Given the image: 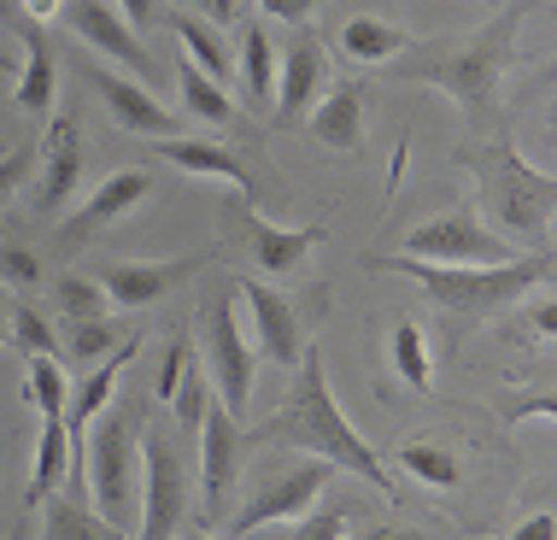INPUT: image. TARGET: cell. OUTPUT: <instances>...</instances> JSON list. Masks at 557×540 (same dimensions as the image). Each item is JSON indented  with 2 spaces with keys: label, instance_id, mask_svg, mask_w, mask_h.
Listing matches in <instances>:
<instances>
[{
  "label": "cell",
  "instance_id": "cell-1",
  "mask_svg": "<svg viewBox=\"0 0 557 540\" xmlns=\"http://www.w3.org/2000/svg\"><path fill=\"white\" fill-rule=\"evenodd\" d=\"M247 441L252 446H294V453H306V458H329L335 470H352L358 482H370L375 493L394 500V476H387V464L375 458V446L364 441V434L346 424L335 388H329V365H323L318 341L306 347V358H299L282 405L264 417L259 429H247Z\"/></svg>",
  "mask_w": 557,
  "mask_h": 540
},
{
  "label": "cell",
  "instance_id": "cell-2",
  "mask_svg": "<svg viewBox=\"0 0 557 540\" xmlns=\"http://www.w3.org/2000/svg\"><path fill=\"white\" fill-rule=\"evenodd\" d=\"M529 12H534L529 0H510V7H499L493 24H481L458 41H441V36L417 41L405 59H394L387 77L441 88V95L458 100V112L470 118V130H499V83H505L510 59H517V29Z\"/></svg>",
  "mask_w": 557,
  "mask_h": 540
},
{
  "label": "cell",
  "instance_id": "cell-3",
  "mask_svg": "<svg viewBox=\"0 0 557 540\" xmlns=\"http://www.w3.org/2000/svg\"><path fill=\"white\" fill-rule=\"evenodd\" d=\"M370 270H399L429 294V306L441 311V341L446 353H458L487 318H499L505 306H517L534 282H546L552 253H522L510 265H429V259H405V253H370Z\"/></svg>",
  "mask_w": 557,
  "mask_h": 540
},
{
  "label": "cell",
  "instance_id": "cell-4",
  "mask_svg": "<svg viewBox=\"0 0 557 540\" xmlns=\"http://www.w3.org/2000/svg\"><path fill=\"white\" fill-rule=\"evenodd\" d=\"M451 159L475 176L481 212L505 230V242L546 253V235H552V218H557V176L534 171L505 130H493L487 142H463Z\"/></svg>",
  "mask_w": 557,
  "mask_h": 540
},
{
  "label": "cell",
  "instance_id": "cell-5",
  "mask_svg": "<svg viewBox=\"0 0 557 540\" xmlns=\"http://www.w3.org/2000/svg\"><path fill=\"white\" fill-rule=\"evenodd\" d=\"M147 400L153 394H124L88 424L83 446V476L95 488V505H107V523L129 529L141 517V434H147Z\"/></svg>",
  "mask_w": 557,
  "mask_h": 540
},
{
  "label": "cell",
  "instance_id": "cell-6",
  "mask_svg": "<svg viewBox=\"0 0 557 540\" xmlns=\"http://www.w3.org/2000/svg\"><path fill=\"white\" fill-rule=\"evenodd\" d=\"M188 512H194V488H188L183 429L147 424V434H141V529H135V540H176Z\"/></svg>",
  "mask_w": 557,
  "mask_h": 540
},
{
  "label": "cell",
  "instance_id": "cell-7",
  "mask_svg": "<svg viewBox=\"0 0 557 540\" xmlns=\"http://www.w3.org/2000/svg\"><path fill=\"white\" fill-rule=\"evenodd\" d=\"M218 218H223V235L240 247V259L259 270V277H299V270L311 265V253L329 242V223L282 230V223L259 218V200H247V194H230Z\"/></svg>",
  "mask_w": 557,
  "mask_h": 540
},
{
  "label": "cell",
  "instance_id": "cell-8",
  "mask_svg": "<svg viewBox=\"0 0 557 540\" xmlns=\"http://www.w3.org/2000/svg\"><path fill=\"white\" fill-rule=\"evenodd\" d=\"M399 253H405V259H429V265H510V259H522L517 242L493 235L487 223L470 212V206L417 223V230L405 235Z\"/></svg>",
  "mask_w": 557,
  "mask_h": 540
},
{
  "label": "cell",
  "instance_id": "cell-9",
  "mask_svg": "<svg viewBox=\"0 0 557 540\" xmlns=\"http://www.w3.org/2000/svg\"><path fill=\"white\" fill-rule=\"evenodd\" d=\"M240 299H247V311H252V335H259V353L270 358L276 370H299V358H306V329L311 318L306 311H323L329 306V294H306V299H294V294H282V289H270V282H240Z\"/></svg>",
  "mask_w": 557,
  "mask_h": 540
},
{
  "label": "cell",
  "instance_id": "cell-10",
  "mask_svg": "<svg viewBox=\"0 0 557 540\" xmlns=\"http://www.w3.org/2000/svg\"><path fill=\"white\" fill-rule=\"evenodd\" d=\"M200 365H206V377H212L218 400L230 405L235 417L247 412L252 405V347H247V335H240V323H235L230 289H218L200 311Z\"/></svg>",
  "mask_w": 557,
  "mask_h": 540
},
{
  "label": "cell",
  "instance_id": "cell-11",
  "mask_svg": "<svg viewBox=\"0 0 557 540\" xmlns=\"http://www.w3.org/2000/svg\"><path fill=\"white\" fill-rule=\"evenodd\" d=\"M335 482V464L329 458H306V464H276L252 482L247 505L230 517V540L264 529V523H282V517H299L306 505H318V493Z\"/></svg>",
  "mask_w": 557,
  "mask_h": 540
},
{
  "label": "cell",
  "instance_id": "cell-12",
  "mask_svg": "<svg viewBox=\"0 0 557 540\" xmlns=\"http://www.w3.org/2000/svg\"><path fill=\"white\" fill-rule=\"evenodd\" d=\"M247 446L252 441H247V429H240V417L218 400L200 424V529L223 517L240 470H247Z\"/></svg>",
  "mask_w": 557,
  "mask_h": 540
},
{
  "label": "cell",
  "instance_id": "cell-13",
  "mask_svg": "<svg viewBox=\"0 0 557 540\" xmlns=\"http://www.w3.org/2000/svg\"><path fill=\"white\" fill-rule=\"evenodd\" d=\"M65 24H71V36H77V41H88L95 53H107L112 65H124L135 83H153V77H159L153 48L135 36V24L112 7V0H71Z\"/></svg>",
  "mask_w": 557,
  "mask_h": 540
},
{
  "label": "cell",
  "instance_id": "cell-14",
  "mask_svg": "<svg viewBox=\"0 0 557 540\" xmlns=\"http://www.w3.org/2000/svg\"><path fill=\"white\" fill-rule=\"evenodd\" d=\"M153 194V176L141 171V164H124V171H112V176H100V188L88 194V200L71 212L65 223H59V253H77L88 247L100 230H112L117 218H129L135 206Z\"/></svg>",
  "mask_w": 557,
  "mask_h": 540
},
{
  "label": "cell",
  "instance_id": "cell-15",
  "mask_svg": "<svg viewBox=\"0 0 557 540\" xmlns=\"http://www.w3.org/2000/svg\"><path fill=\"white\" fill-rule=\"evenodd\" d=\"M218 253H183V259H117L100 270V289H107L112 311H147L153 299H164L176 282H188L194 270H206Z\"/></svg>",
  "mask_w": 557,
  "mask_h": 540
},
{
  "label": "cell",
  "instance_id": "cell-16",
  "mask_svg": "<svg viewBox=\"0 0 557 540\" xmlns=\"http://www.w3.org/2000/svg\"><path fill=\"white\" fill-rule=\"evenodd\" d=\"M83 77H88V88H95L100 107L112 112L117 130L147 135V142H164V135L183 130V124H176V112L164 107V100H153V88L124 77V71H112V65H83Z\"/></svg>",
  "mask_w": 557,
  "mask_h": 540
},
{
  "label": "cell",
  "instance_id": "cell-17",
  "mask_svg": "<svg viewBox=\"0 0 557 540\" xmlns=\"http://www.w3.org/2000/svg\"><path fill=\"white\" fill-rule=\"evenodd\" d=\"M77 183H83V124L71 112H59L41 124V142H36V206L59 212L77 194Z\"/></svg>",
  "mask_w": 557,
  "mask_h": 540
},
{
  "label": "cell",
  "instance_id": "cell-18",
  "mask_svg": "<svg viewBox=\"0 0 557 540\" xmlns=\"http://www.w3.org/2000/svg\"><path fill=\"white\" fill-rule=\"evenodd\" d=\"M153 154H159L164 164H176L183 176L223 183L230 194H247V200H259V176H252L247 159H240L235 147H223V142H206V135H164V142H153Z\"/></svg>",
  "mask_w": 557,
  "mask_h": 540
},
{
  "label": "cell",
  "instance_id": "cell-19",
  "mask_svg": "<svg viewBox=\"0 0 557 540\" xmlns=\"http://www.w3.org/2000/svg\"><path fill=\"white\" fill-rule=\"evenodd\" d=\"M323 83H329V53L311 29H294L288 53H282V77H276V118L282 124H299L311 118V107L323 100Z\"/></svg>",
  "mask_w": 557,
  "mask_h": 540
},
{
  "label": "cell",
  "instance_id": "cell-20",
  "mask_svg": "<svg viewBox=\"0 0 557 540\" xmlns=\"http://www.w3.org/2000/svg\"><path fill=\"white\" fill-rule=\"evenodd\" d=\"M335 48H341L346 65L375 71V65H394V59L411 53V48H417V36H411L405 24H394V19H375V12H352V19L335 29Z\"/></svg>",
  "mask_w": 557,
  "mask_h": 540
},
{
  "label": "cell",
  "instance_id": "cell-21",
  "mask_svg": "<svg viewBox=\"0 0 557 540\" xmlns=\"http://www.w3.org/2000/svg\"><path fill=\"white\" fill-rule=\"evenodd\" d=\"M24 24V19H18ZM59 100V53L41 24H24V71L12 77V107L29 118H48Z\"/></svg>",
  "mask_w": 557,
  "mask_h": 540
},
{
  "label": "cell",
  "instance_id": "cell-22",
  "mask_svg": "<svg viewBox=\"0 0 557 540\" xmlns=\"http://www.w3.org/2000/svg\"><path fill=\"white\" fill-rule=\"evenodd\" d=\"M364 118H370L364 88H358V83H341V88H329L318 107H311L306 130L318 135L323 147H335V154H358V147H364Z\"/></svg>",
  "mask_w": 557,
  "mask_h": 540
},
{
  "label": "cell",
  "instance_id": "cell-23",
  "mask_svg": "<svg viewBox=\"0 0 557 540\" xmlns=\"http://www.w3.org/2000/svg\"><path fill=\"white\" fill-rule=\"evenodd\" d=\"M276 77H282V59L276 41H270L264 24L240 29V88H247V107H276Z\"/></svg>",
  "mask_w": 557,
  "mask_h": 540
},
{
  "label": "cell",
  "instance_id": "cell-24",
  "mask_svg": "<svg viewBox=\"0 0 557 540\" xmlns=\"http://www.w3.org/2000/svg\"><path fill=\"white\" fill-rule=\"evenodd\" d=\"M71 470V429L65 417H41V434H36V470H29V488H24V505L36 512V505L53 500L59 476Z\"/></svg>",
  "mask_w": 557,
  "mask_h": 540
},
{
  "label": "cell",
  "instance_id": "cell-25",
  "mask_svg": "<svg viewBox=\"0 0 557 540\" xmlns=\"http://www.w3.org/2000/svg\"><path fill=\"white\" fill-rule=\"evenodd\" d=\"M176 95H183V107H188V118H200L206 130H230L235 124V100H230V88H223L218 77H206L194 59H183L176 65Z\"/></svg>",
  "mask_w": 557,
  "mask_h": 540
},
{
  "label": "cell",
  "instance_id": "cell-26",
  "mask_svg": "<svg viewBox=\"0 0 557 540\" xmlns=\"http://www.w3.org/2000/svg\"><path fill=\"white\" fill-rule=\"evenodd\" d=\"M164 24H171V36L183 41V59H194V65H200L206 77H218V83H230V77H235V59H230V48H223L218 24L194 19V12H171Z\"/></svg>",
  "mask_w": 557,
  "mask_h": 540
},
{
  "label": "cell",
  "instance_id": "cell-27",
  "mask_svg": "<svg viewBox=\"0 0 557 540\" xmlns=\"http://www.w3.org/2000/svg\"><path fill=\"white\" fill-rule=\"evenodd\" d=\"M48 512V529H41V540H129L117 523H107L100 512H88L83 493H59V500L41 505Z\"/></svg>",
  "mask_w": 557,
  "mask_h": 540
},
{
  "label": "cell",
  "instance_id": "cell-28",
  "mask_svg": "<svg viewBox=\"0 0 557 540\" xmlns=\"http://www.w3.org/2000/svg\"><path fill=\"white\" fill-rule=\"evenodd\" d=\"M399 470H405V476H417V482L434 488V493H451V488L463 482L458 453H451V446H441V441H423V434L399 446Z\"/></svg>",
  "mask_w": 557,
  "mask_h": 540
},
{
  "label": "cell",
  "instance_id": "cell-29",
  "mask_svg": "<svg viewBox=\"0 0 557 540\" xmlns=\"http://www.w3.org/2000/svg\"><path fill=\"white\" fill-rule=\"evenodd\" d=\"M387 365H394V377L405 388H417V394H429V382H434V370H429V335H423V323H394V335H387Z\"/></svg>",
  "mask_w": 557,
  "mask_h": 540
},
{
  "label": "cell",
  "instance_id": "cell-30",
  "mask_svg": "<svg viewBox=\"0 0 557 540\" xmlns=\"http://www.w3.org/2000/svg\"><path fill=\"white\" fill-rule=\"evenodd\" d=\"M24 394L41 417H65L71 412V382H65V370H59V358H29Z\"/></svg>",
  "mask_w": 557,
  "mask_h": 540
},
{
  "label": "cell",
  "instance_id": "cell-31",
  "mask_svg": "<svg viewBox=\"0 0 557 540\" xmlns=\"http://www.w3.org/2000/svg\"><path fill=\"white\" fill-rule=\"evenodd\" d=\"M53 299H59V318L77 323V318H112V299L100 289V277H59L53 282Z\"/></svg>",
  "mask_w": 557,
  "mask_h": 540
},
{
  "label": "cell",
  "instance_id": "cell-32",
  "mask_svg": "<svg viewBox=\"0 0 557 540\" xmlns=\"http://www.w3.org/2000/svg\"><path fill=\"white\" fill-rule=\"evenodd\" d=\"M7 341L24 358H59V335H53V323L41 318L36 306H12L7 311Z\"/></svg>",
  "mask_w": 557,
  "mask_h": 540
},
{
  "label": "cell",
  "instance_id": "cell-33",
  "mask_svg": "<svg viewBox=\"0 0 557 540\" xmlns=\"http://www.w3.org/2000/svg\"><path fill=\"white\" fill-rule=\"evenodd\" d=\"M124 341H117V323L112 318H77L65 323V353L77 358V365H100V358H112Z\"/></svg>",
  "mask_w": 557,
  "mask_h": 540
},
{
  "label": "cell",
  "instance_id": "cell-34",
  "mask_svg": "<svg viewBox=\"0 0 557 540\" xmlns=\"http://www.w3.org/2000/svg\"><path fill=\"white\" fill-rule=\"evenodd\" d=\"M171 412H176V429H183V434L206 424V412H212V377H206V365H200V358L188 365V377H183V388H176Z\"/></svg>",
  "mask_w": 557,
  "mask_h": 540
},
{
  "label": "cell",
  "instance_id": "cell-35",
  "mask_svg": "<svg viewBox=\"0 0 557 540\" xmlns=\"http://www.w3.org/2000/svg\"><path fill=\"white\" fill-rule=\"evenodd\" d=\"M352 512H358L352 500H329V505H318L311 517H299L294 529H288V540H346V529H352Z\"/></svg>",
  "mask_w": 557,
  "mask_h": 540
},
{
  "label": "cell",
  "instance_id": "cell-36",
  "mask_svg": "<svg viewBox=\"0 0 557 540\" xmlns=\"http://www.w3.org/2000/svg\"><path fill=\"white\" fill-rule=\"evenodd\" d=\"M188 365H194V341H188V335H171V347H164V358H159V377H153V400H159V405L176 400V388H183Z\"/></svg>",
  "mask_w": 557,
  "mask_h": 540
},
{
  "label": "cell",
  "instance_id": "cell-37",
  "mask_svg": "<svg viewBox=\"0 0 557 540\" xmlns=\"http://www.w3.org/2000/svg\"><path fill=\"white\" fill-rule=\"evenodd\" d=\"M0 282H7V289H36L41 259L29 247H0Z\"/></svg>",
  "mask_w": 557,
  "mask_h": 540
},
{
  "label": "cell",
  "instance_id": "cell-38",
  "mask_svg": "<svg viewBox=\"0 0 557 540\" xmlns=\"http://www.w3.org/2000/svg\"><path fill=\"white\" fill-rule=\"evenodd\" d=\"M29 171H36V142H24V147H12V154H0V200H12Z\"/></svg>",
  "mask_w": 557,
  "mask_h": 540
},
{
  "label": "cell",
  "instance_id": "cell-39",
  "mask_svg": "<svg viewBox=\"0 0 557 540\" xmlns=\"http://www.w3.org/2000/svg\"><path fill=\"white\" fill-rule=\"evenodd\" d=\"M522 417H557V388H546V394H529V400H510V405H505V429H517Z\"/></svg>",
  "mask_w": 557,
  "mask_h": 540
},
{
  "label": "cell",
  "instance_id": "cell-40",
  "mask_svg": "<svg viewBox=\"0 0 557 540\" xmlns=\"http://www.w3.org/2000/svg\"><path fill=\"white\" fill-rule=\"evenodd\" d=\"M259 7L270 12V19H282V24H294V29H306L311 24V12L323 7V0H259Z\"/></svg>",
  "mask_w": 557,
  "mask_h": 540
},
{
  "label": "cell",
  "instance_id": "cell-41",
  "mask_svg": "<svg viewBox=\"0 0 557 540\" xmlns=\"http://www.w3.org/2000/svg\"><path fill=\"white\" fill-rule=\"evenodd\" d=\"M65 12H71V0H18V19L24 24H41V29L59 24Z\"/></svg>",
  "mask_w": 557,
  "mask_h": 540
},
{
  "label": "cell",
  "instance_id": "cell-42",
  "mask_svg": "<svg viewBox=\"0 0 557 540\" xmlns=\"http://www.w3.org/2000/svg\"><path fill=\"white\" fill-rule=\"evenodd\" d=\"M522 323H529V335H540V341H557V294L522 311Z\"/></svg>",
  "mask_w": 557,
  "mask_h": 540
},
{
  "label": "cell",
  "instance_id": "cell-43",
  "mask_svg": "<svg viewBox=\"0 0 557 540\" xmlns=\"http://www.w3.org/2000/svg\"><path fill=\"white\" fill-rule=\"evenodd\" d=\"M183 7H194L206 24H235V12H240V0H183Z\"/></svg>",
  "mask_w": 557,
  "mask_h": 540
},
{
  "label": "cell",
  "instance_id": "cell-44",
  "mask_svg": "<svg viewBox=\"0 0 557 540\" xmlns=\"http://www.w3.org/2000/svg\"><path fill=\"white\" fill-rule=\"evenodd\" d=\"M117 7H124V19L135 24V36L159 24V0H117Z\"/></svg>",
  "mask_w": 557,
  "mask_h": 540
},
{
  "label": "cell",
  "instance_id": "cell-45",
  "mask_svg": "<svg viewBox=\"0 0 557 540\" xmlns=\"http://www.w3.org/2000/svg\"><path fill=\"white\" fill-rule=\"evenodd\" d=\"M510 540H557V517L552 512H534L529 523H517V535Z\"/></svg>",
  "mask_w": 557,
  "mask_h": 540
},
{
  "label": "cell",
  "instance_id": "cell-46",
  "mask_svg": "<svg viewBox=\"0 0 557 540\" xmlns=\"http://www.w3.org/2000/svg\"><path fill=\"white\" fill-rule=\"evenodd\" d=\"M358 540H429L423 529H405V523H375V529H364Z\"/></svg>",
  "mask_w": 557,
  "mask_h": 540
},
{
  "label": "cell",
  "instance_id": "cell-47",
  "mask_svg": "<svg viewBox=\"0 0 557 540\" xmlns=\"http://www.w3.org/2000/svg\"><path fill=\"white\" fill-rule=\"evenodd\" d=\"M540 88H557V59H552L546 71H540Z\"/></svg>",
  "mask_w": 557,
  "mask_h": 540
},
{
  "label": "cell",
  "instance_id": "cell-48",
  "mask_svg": "<svg viewBox=\"0 0 557 540\" xmlns=\"http://www.w3.org/2000/svg\"><path fill=\"white\" fill-rule=\"evenodd\" d=\"M183 540H212V535H206V529H194V535H183Z\"/></svg>",
  "mask_w": 557,
  "mask_h": 540
},
{
  "label": "cell",
  "instance_id": "cell-49",
  "mask_svg": "<svg viewBox=\"0 0 557 540\" xmlns=\"http://www.w3.org/2000/svg\"><path fill=\"white\" fill-rule=\"evenodd\" d=\"M0 341H7V311H0Z\"/></svg>",
  "mask_w": 557,
  "mask_h": 540
},
{
  "label": "cell",
  "instance_id": "cell-50",
  "mask_svg": "<svg viewBox=\"0 0 557 540\" xmlns=\"http://www.w3.org/2000/svg\"><path fill=\"white\" fill-rule=\"evenodd\" d=\"M481 7H510V0H481Z\"/></svg>",
  "mask_w": 557,
  "mask_h": 540
},
{
  "label": "cell",
  "instance_id": "cell-51",
  "mask_svg": "<svg viewBox=\"0 0 557 540\" xmlns=\"http://www.w3.org/2000/svg\"><path fill=\"white\" fill-rule=\"evenodd\" d=\"M0 71H12V59H7V53H0Z\"/></svg>",
  "mask_w": 557,
  "mask_h": 540
}]
</instances>
